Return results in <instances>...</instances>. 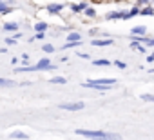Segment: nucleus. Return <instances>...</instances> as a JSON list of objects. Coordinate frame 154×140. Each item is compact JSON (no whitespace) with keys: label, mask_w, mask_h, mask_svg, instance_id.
I'll return each mask as SVG.
<instances>
[{"label":"nucleus","mask_w":154,"mask_h":140,"mask_svg":"<svg viewBox=\"0 0 154 140\" xmlns=\"http://www.w3.org/2000/svg\"><path fill=\"white\" fill-rule=\"evenodd\" d=\"M76 135L94 138V140H122L118 133H107V131H91V129H76Z\"/></svg>","instance_id":"f257e3e1"},{"label":"nucleus","mask_w":154,"mask_h":140,"mask_svg":"<svg viewBox=\"0 0 154 140\" xmlns=\"http://www.w3.org/2000/svg\"><path fill=\"white\" fill-rule=\"evenodd\" d=\"M42 69H54V65H51V62L47 58H42L36 65H29V67H17V73H27V71H42Z\"/></svg>","instance_id":"f03ea898"},{"label":"nucleus","mask_w":154,"mask_h":140,"mask_svg":"<svg viewBox=\"0 0 154 140\" xmlns=\"http://www.w3.org/2000/svg\"><path fill=\"white\" fill-rule=\"evenodd\" d=\"M114 84H116V78H94V80L84 82V88H89V86H114Z\"/></svg>","instance_id":"7ed1b4c3"},{"label":"nucleus","mask_w":154,"mask_h":140,"mask_svg":"<svg viewBox=\"0 0 154 140\" xmlns=\"http://www.w3.org/2000/svg\"><path fill=\"white\" fill-rule=\"evenodd\" d=\"M84 107H85L84 102H65V104H60V109H65V111H80Z\"/></svg>","instance_id":"20e7f679"},{"label":"nucleus","mask_w":154,"mask_h":140,"mask_svg":"<svg viewBox=\"0 0 154 140\" xmlns=\"http://www.w3.org/2000/svg\"><path fill=\"white\" fill-rule=\"evenodd\" d=\"M114 18H127V13H122V11H112L107 15V20H114Z\"/></svg>","instance_id":"39448f33"},{"label":"nucleus","mask_w":154,"mask_h":140,"mask_svg":"<svg viewBox=\"0 0 154 140\" xmlns=\"http://www.w3.org/2000/svg\"><path fill=\"white\" fill-rule=\"evenodd\" d=\"M62 8H63L62 4H49V6H47V11L54 15V13H60V11H62Z\"/></svg>","instance_id":"423d86ee"},{"label":"nucleus","mask_w":154,"mask_h":140,"mask_svg":"<svg viewBox=\"0 0 154 140\" xmlns=\"http://www.w3.org/2000/svg\"><path fill=\"white\" fill-rule=\"evenodd\" d=\"M112 40L111 38H105V40H93V46H98V47H103V46H111Z\"/></svg>","instance_id":"0eeeda50"},{"label":"nucleus","mask_w":154,"mask_h":140,"mask_svg":"<svg viewBox=\"0 0 154 140\" xmlns=\"http://www.w3.org/2000/svg\"><path fill=\"white\" fill-rule=\"evenodd\" d=\"M67 42H82L80 33H69L67 35Z\"/></svg>","instance_id":"6e6552de"},{"label":"nucleus","mask_w":154,"mask_h":140,"mask_svg":"<svg viewBox=\"0 0 154 140\" xmlns=\"http://www.w3.org/2000/svg\"><path fill=\"white\" fill-rule=\"evenodd\" d=\"M11 138H17V140H27L29 136H27L26 133H22V131H15V133H11Z\"/></svg>","instance_id":"1a4fd4ad"},{"label":"nucleus","mask_w":154,"mask_h":140,"mask_svg":"<svg viewBox=\"0 0 154 140\" xmlns=\"http://www.w3.org/2000/svg\"><path fill=\"white\" fill-rule=\"evenodd\" d=\"M15 82L13 80H8V78H0V88H13Z\"/></svg>","instance_id":"9d476101"},{"label":"nucleus","mask_w":154,"mask_h":140,"mask_svg":"<svg viewBox=\"0 0 154 140\" xmlns=\"http://www.w3.org/2000/svg\"><path fill=\"white\" fill-rule=\"evenodd\" d=\"M85 8H87L85 4H72V6H71V9H72L74 13H80V11H84Z\"/></svg>","instance_id":"9b49d317"},{"label":"nucleus","mask_w":154,"mask_h":140,"mask_svg":"<svg viewBox=\"0 0 154 140\" xmlns=\"http://www.w3.org/2000/svg\"><path fill=\"white\" fill-rule=\"evenodd\" d=\"M4 29H6V31H17L18 26H17L15 22H9V24H4Z\"/></svg>","instance_id":"f8f14e48"},{"label":"nucleus","mask_w":154,"mask_h":140,"mask_svg":"<svg viewBox=\"0 0 154 140\" xmlns=\"http://www.w3.org/2000/svg\"><path fill=\"white\" fill-rule=\"evenodd\" d=\"M35 29H36L38 33H44V31L47 29V24H45V22H38V24L35 26Z\"/></svg>","instance_id":"ddd939ff"},{"label":"nucleus","mask_w":154,"mask_h":140,"mask_svg":"<svg viewBox=\"0 0 154 140\" xmlns=\"http://www.w3.org/2000/svg\"><path fill=\"white\" fill-rule=\"evenodd\" d=\"M145 31H147V29H145L143 26H138V27L132 29V35H145Z\"/></svg>","instance_id":"4468645a"},{"label":"nucleus","mask_w":154,"mask_h":140,"mask_svg":"<svg viewBox=\"0 0 154 140\" xmlns=\"http://www.w3.org/2000/svg\"><path fill=\"white\" fill-rule=\"evenodd\" d=\"M131 47H132V49H136V51H140V53H145V47H143V46H140L138 42H131Z\"/></svg>","instance_id":"2eb2a0df"},{"label":"nucleus","mask_w":154,"mask_h":140,"mask_svg":"<svg viewBox=\"0 0 154 140\" xmlns=\"http://www.w3.org/2000/svg\"><path fill=\"white\" fill-rule=\"evenodd\" d=\"M49 82H51V84H65L67 80H65L63 77H54V78H51Z\"/></svg>","instance_id":"dca6fc26"},{"label":"nucleus","mask_w":154,"mask_h":140,"mask_svg":"<svg viewBox=\"0 0 154 140\" xmlns=\"http://www.w3.org/2000/svg\"><path fill=\"white\" fill-rule=\"evenodd\" d=\"M141 100H145V102H154V95L145 93V95H141Z\"/></svg>","instance_id":"f3484780"},{"label":"nucleus","mask_w":154,"mask_h":140,"mask_svg":"<svg viewBox=\"0 0 154 140\" xmlns=\"http://www.w3.org/2000/svg\"><path fill=\"white\" fill-rule=\"evenodd\" d=\"M111 62L109 60H105V58H102V60H94V65H109Z\"/></svg>","instance_id":"a211bd4d"},{"label":"nucleus","mask_w":154,"mask_h":140,"mask_svg":"<svg viewBox=\"0 0 154 140\" xmlns=\"http://www.w3.org/2000/svg\"><path fill=\"white\" fill-rule=\"evenodd\" d=\"M140 13H141V15H154V9H152V8H145V9H141Z\"/></svg>","instance_id":"6ab92c4d"},{"label":"nucleus","mask_w":154,"mask_h":140,"mask_svg":"<svg viewBox=\"0 0 154 140\" xmlns=\"http://www.w3.org/2000/svg\"><path fill=\"white\" fill-rule=\"evenodd\" d=\"M138 13H140V9H138V8H132V9L127 13V18H131V17H134V15H138Z\"/></svg>","instance_id":"aec40b11"},{"label":"nucleus","mask_w":154,"mask_h":140,"mask_svg":"<svg viewBox=\"0 0 154 140\" xmlns=\"http://www.w3.org/2000/svg\"><path fill=\"white\" fill-rule=\"evenodd\" d=\"M114 65H116V67H120V69H125V67H127V64H125V62H122V60H114Z\"/></svg>","instance_id":"412c9836"},{"label":"nucleus","mask_w":154,"mask_h":140,"mask_svg":"<svg viewBox=\"0 0 154 140\" xmlns=\"http://www.w3.org/2000/svg\"><path fill=\"white\" fill-rule=\"evenodd\" d=\"M42 49H44V51H45V53H53V51H54V47H53V46H51V44H45V46H44V47H42Z\"/></svg>","instance_id":"4be33fe9"},{"label":"nucleus","mask_w":154,"mask_h":140,"mask_svg":"<svg viewBox=\"0 0 154 140\" xmlns=\"http://www.w3.org/2000/svg\"><path fill=\"white\" fill-rule=\"evenodd\" d=\"M8 11H9L8 4H2V2H0V13H8Z\"/></svg>","instance_id":"5701e85b"},{"label":"nucleus","mask_w":154,"mask_h":140,"mask_svg":"<svg viewBox=\"0 0 154 140\" xmlns=\"http://www.w3.org/2000/svg\"><path fill=\"white\" fill-rule=\"evenodd\" d=\"M85 15H87V17H94V15H96V11H94V9H91V8H89V9L85 8Z\"/></svg>","instance_id":"b1692460"},{"label":"nucleus","mask_w":154,"mask_h":140,"mask_svg":"<svg viewBox=\"0 0 154 140\" xmlns=\"http://www.w3.org/2000/svg\"><path fill=\"white\" fill-rule=\"evenodd\" d=\"M145 44L147 46H154V38H145Z\"/></svg>","instance_id":"393cba45"},{"label":"nucleus","mask_w":154,"mask_h":140,"mask_svg":"<svg viewBox=\"0 0 154 140\" xmlns=\"http://www.w3.org/2000/svg\"><path fill=\"white\" fill-rule=\"evenodd\" d=\"M36 38L42 40V38H45V35H44V33H36Z\"/></svg>","instance_id":"a878e982"},{"label":"nucleus","mask_w":154,"mask_h":140,"mask_svg":"<svg viewBox=\"0 0 154 140\" xmlns=\"http://www.w3.org/2000/svg\"><path fill=\"white\" fill-rule=\"evenodd\" d=\"M6 42H8V46H13V44H15V40H13V38H9V40L6 38Z\"/></svg>","instance_id":"bb28decb"},{"label":"nucleus","mask_w":154,"mask_h":140,"mask_svg":"<svg viewBox=\"0 0 154 140\" xmlns=\"http://www.w3.org/2000/svg\"><path fill=\"white\" fill-rule=\"evenodd\" d=\"M141 2H149V0H141Z\"/></svg>","instance_id":"cd10ccee"}]
</instances>
